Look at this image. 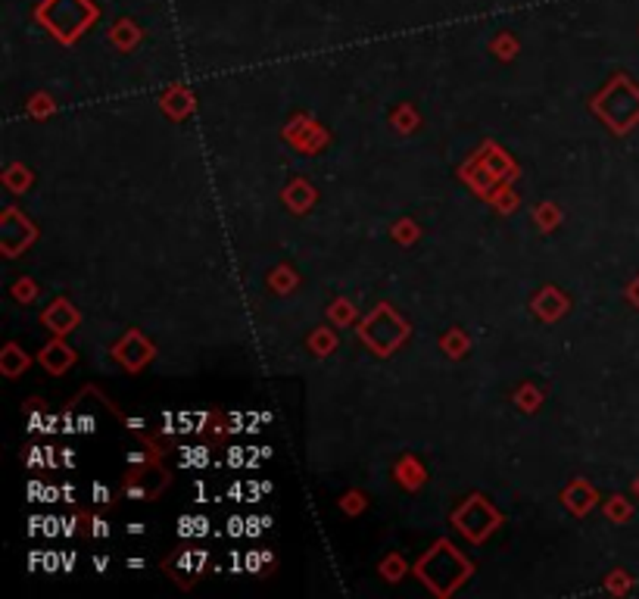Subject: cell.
Wrapping results in <instances>:
<instances>
[{"label":"cell","instance_id":"obj_1","mask_svg":"<svg viewBox=\"0 0 639 599\" xmlns=\"http://www.w3.org/2000/svg\"><path fill=\"white\" fill-rule=\"evenodd\" d=\"M44 319H47V325H56V331H69V328H72L75 321H79V315L69 312V306L60 300V303H56V309H50V312L44 315Z\"/></svg>","mask_w":639,"mask_h":599},{"label":"cell","instance_id":"obj_2","mask_svg":"<svg viewBox=\"0 0 639 599\" xmlns=\"http://www.w3.org/2000/svg\"><path fill=\"white\" fill-rule=\"evenodd\" d=\"M69 362H72V356H69V350L62 344H54V346H47V350H44V365H47V369L62 371Z\"/></svg>","mask_w":639,"mask_h":599}]
</instances>
